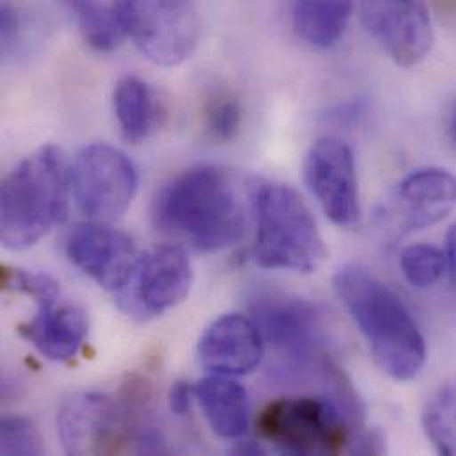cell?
<instances>
[{
  "instance_id": "1",
  "label": "cell",
  "mask_w": 456,
  "mask_h": 456,
  "mask_svg": "<svg viewBox=\"0 0 456 456\" xmlns=\"http://www.w3.org/2000/svg\"><path fill=\"white\" fill-rule=\"evenodd\" d=\"M250 178L221 166L191 167L171 178L153 198V226L201 252L238 243L248 223Z\"/></svg>"
},
{
  "instance_id": "2",
  "label": "cell",
  "mask_w": 456,
  "mask_h": 456,
  "mask_svg": "<svg viewBox=\"0 0 456 456\" xmlns=\"http://www.w3.org/2000/svg\"><path fill=\"white\" fill-rule=\"evenodd\" d=\"M334 288L384 373L398 382L414 380L425 366L427 343L405 302L359 263L341 266Z\"/></svg>"
},
{
  "instance_id": "3",
  "label": "cell",
  "mask_w": 456,
  "mask_h": 456,
  "mask_svg": "<svg viewBox=\"0 0 456 456\" xmlns=\"http://www.w3.org/2000/svg\"><path fill=\"white\" fill-rule=\"evenodd\" d=\"M71 201V164L66 153L46 144L27 155L0 191V240L7 250L34 247L62 224Z\"/></svg>"
},
{
  "instance_id": "4",
  "label": "cell",
  "mask_w": 456,
  "mask_h": 456,
  "mask_svg": "<svg viewBox=\"0 0 456 456\" xmlns=\"http://www.w3.org/2000/svg\"><path fill=\"white\" fill-rule=\"evenodd\" d=\"M248 189L254 263L268 270L316 272L329 250L302 196L286 183L257 176L250 178Z\"/></svg>"
},
{
  "instance_id": "5",
  "label": "cell",
  "mask_w": 456,
  "mask_h": 456,
  "mask_svg": "<svg viewBox=\"0 0 456 456\" xmlns=\"http://www.w3.org/2000/svg\"><path fill=\"white\" fill-rule=\"evenodd\" d=\"M126 37L159 66H178L200 45L198 0H112Z\"/></svg>"
},
{
  "instance_id": "6",
  "label": "cell",
  "mask_w": 456,
  "mask_h": 456,
  "mask_svg": "<svg viewBox=\"0 0 456 456\" xmlns=\"http://www.w3.org/2000/svg\"><path fill=\"white\" fill-rule=\"evenodd\" d=\"M259 436L288 455H339L352 430L327 398H277L257 416Z\"/></svg>"
},
{
  "instance_id": "7",
  "label": "cell",
  "mask_w": 456,
  "mask_h": 456,
  "mask_svg": "<svg viewBox=\"0 0 456 456\" xmlns=\"http://www.w3.org/2000/svg\"><path fill=\"white\" fill-rule=\"evenodd\" d=\"M137 187L134 162L110 144H89L71 162V200L87 221L112 224L121 219Z\"/></svg>"
},
{
  "instance_id": "8",
  "label": "cell",
  "mask_w": 456,
  "mask_h": 456,
  "mask_svg": "<svg viewBox=\"0 0 456 456\" xmlns=\"http://www.w3.org/2000/svg\"><path fill=\"white\" fill-rule=\"evenodd\" d=\"M456 207V176L441 167L407 175L377 207L373 228L386 243L444 221Z\"/></svg>"
},
{
  "instance_id": "9",
  "label": "cell",
  "mask_w": 456,
  "mask_h": 456,
  "mask_svg": "<svg viewBox=\"0 0 456 456\" xmlns=\"http://www.w3.org/2000/svg\"><path fill=\"white\" fill-rule=\"evenodd\" d=\"M144 428H134L130 412L105 395L80 393L62 403L57 436L68 455H109L137 446Z\"/></svg>"
},
{
  "instance_id": "10",
  "label": "cell",
  "mask_w": 456,
  "mask_h": 456,
  "mask_svg": "<svg viewBox=\"0 0 456 456\" xmlns=\"http://www.w3.org/2000/svg\"><path fill=\"white\" fill-rule=\"evenodd\" d=\"M194 270L178 245H159L141 254L137 266L118 291L119 309L139 322H148L180 305L191 293Z\"/></svg>"
},
{
  "instance_id": "11",
  "label": "cell",
  "mask_w": 456,
  "mask_h": 456,
  "mask_svg": "<svg viewBox=\"0 0 456 456\" xmlns=\"http://www.w3.org/2000/svg\"><path fill=\"white\" fill-rule=\"evenodd\" d=\"M361 21L371 39L398 66L423 62L434 48L428 0H357Z\"/></svg>"
},
{
  "instance_id": "12",
  "label": "cell",
  "mask_w": 456,
  "mask_h": 456,
  "mask_svg": "<svg viewBox=\"0 0 456 456\" xmlns=\"http://www.w3.org/2000/svg\"><path fill=\"white\" fill-rule=\"evenodd\" d=\"M304 182L332 224H357L361 205L355 159L345 141L325 135L313 142L304 159Z\"/></svg>"
},
{
  "instance_id": "13",
  "label": "cell",
  "mask_w": 456,
  "mask_h": 456,
  "mask_svg": "<svg viewBox=\"0 0 456 456\" xmlns=\"http://www.w3.org/2000/svg\"><path fill=\"white\" fill-rule=\"evenodd\" d=\"M265 343L289 364L305 366L323 341V323L316 307L298 297L268 293L256 298L252 316Z\"/></svg>"
},
{
  "instance_id": "14",
  "label": "cell",
  "mask_w": 456,
  "mask_h": 456,
  "mask_svg": "<svg viewBox=\"0 0 456 456\" xmlns=\"http://www.w3.org/2000/svg\"><path fill=\"white\" fill-rule=\"evenodd\" d=\"M68 259L100 288L121 291L130 281L141 252L130 234L110 224L86 221L64 240Z\"/></svg>"
},
{
  "instance_id": "15",
  "label": "cell",
  "mask_w": 456,
  "mask_h": 456,
  "mask_svg": "<svg viewBox=\"0 0 456 456\" xmlns=\"http://www.w3.org/2000/svg\"><path fill=\"white\" fill-rule=\"evenodd\" d=\"M265 339L256 322L245 314H224L214 320L200 338L201 366L216 375L241 377L263 361Z\"/></svg>"
},
{
  "instance_id": "16",
  "label": "cell",
  "mask_w": 456,
  "mask_h": 456,
  "mask_svg": "<svg viewBox=\"0 0 456 456\" xmlns=\"http://www.w3.org/2000/svg\"><path fill=\"white\" fill-rule=\"evenodd\" d=\"M87 330L86 311L75 304L41 305L30 322L20 325V334L53 362L75 359L86 343Z\"/></svg>"
},
{
  "instance_id": "17",
  "label": "cell",
  "mask_w": 456,
  "mask_h": 456,
  "mask_svg": "<svg viewBox=\"0 0 456 456\" xmlns=\"http://www.w3.org/2000/svg\"><path fill=\"white\" fill-rule=\"evenodd\" d=\"M196 400L212 427V430L226 439H241L248 428V398L241 384L232 377L216 375L196 384Z\"/></svg>"
},
{
  "instance_id": "18",
  "label": "cell",
  "mask_w": 456,
  "mask_h": 456,
  "mask_svg": "<svg viewBox=\"0 0 456 456\" xmlns=\"http://www.w3.org/2000/svg\"><path fill=\"white\" fill-rule=\"evenodd\" d=\"M112 103L121 135L130 144L144 142L162 123V103L141 77H121L114 87Z\"/></svg>"
},
{
  "instance_id": "19",
  "label": "cell",
  "mask_w": 456,
  "mask_h": 456,
  "mask_svg": "<svg viewBox=\"0 0 456 456\" xmlns=\"http://www.w3.org/2000/svg\"><path fill=\"white\" fill-rule=\"evenodd\" d=\"M355 0H289L295 34L316 50L332 48L345 34Z\"/></svg>"
},
{
  "instance_id": "20",
  "label": "cell",
  "mask_w": 456,
  "mask_h": 456,
  "mask_svg": "<svg viewBox=\"0 0 456 456\" xmlns=\"http://www.w3.org/2000/svg\"><path fill=\"white\" fill-rule=\"evenodd\" d=\"M75 21L84 43L98 52L118 50L126 37L112 0H55Z\"/></svg>"
},
{
  "instance_id": "21",
  "label": "cell",
  "mask_w": 456,
  "mask_h": 456,
  "mask_svg": "<svg viewBox=\"0 0 456 456\" xmlns=\"http://www.w3.org/2000/svg\"><path fill=\"white\" fill-rule=\"evenodd\" d=\"M423 428L441 455H456V391L443 389L423 412Z\"/></svg>"
},
{
  "instance_id": "22",
  "label": "cell",
  "mask_w": 456,
  "mask_h": 456,
  "mask_svg": "<svg viewBox=\"0 0 456 456\" xmlns=\"http://www.w3.org/2000/svg\"><path fill=\"white\" fill-rule=\"evenodd\" d=\"M207 135L216 142H229L241 126V105L231 91L212 93L201 112Z\"/></svg>"
},
{
  "instance_id": "23",
  "label": "cell",
  "mask_w": 456,
  "mask_h": 456,
  "mask_svg": "<svg viewBox=\"0 0 456 456\" xmlns=\"http://www.w3.org/2000/svg\"><path fill=\"white\" fill-rule=\"evenodd\" d=\"M400 266L414 288H430L434 286L443 273L446 272L444 252L428 243H416L407 247L400 256Z\"/></svg>"
},
{
  "instance_id": "24",
  "label": "cell",
  "mask_w": 456,
  "mask_h": 456,
  "mask_svg": "<svg viewBox=\"0 0 456 456\" xmlns=\"http://www.w3.org/2000/svg\"><path fill=\"white\" fill-rule=\"evenodd\" d=\"M0 282H2L4 289L23 293V295L34 298L39 307L55 304L57 297H59L57 281H53L46 273L2 266Z\"/></svg>"
},
{
  "instance_id": "25",
  "label": "cell",
  "mask_w": 456,
  "mask_h": 456,
  "mask_svg": "<svg viewBox=\"0 0 456 456\" xmlns=\"http://www.w3.org/2000/svg\"><path fill=\"white\" fill-rule=\"evenodd\" d=\"M2 455L36 456L43 453V441L36 425L21 416H7L0 425Z\"/></svg>"
},
{
  "instance_id": "26",
  "label": "cell",
  "mask_w": 456,
  "mask_h": 456,
  "mask_svg": "<svg viewBox=\"0 0 456 456\" xmlns=\"http://www.w3.org/2000/svg\"><path fill=\"white\" fill-rule=\"evenodd\" d=\"M18 32H20V14L12 4L4 2L0 9V36H2L4 53H7L16 43Z\"/></svg>"
},
{
  "instance_id": "27",
  "label": "cell",
  "mask_w": 456,
  "mask_h": 456,
  "mask_svg": "<svg viewBox=\"0 0 456 456\" xmlns=\"http://www.w3.org/2000/svg\"><path fill=\"white\" fill-rule=\"evenodd\" d=\"M196 398V386L180 380L173 384L169 391V407L176 416H185L191 412L192 400Z\"/></svg>"
},
{
  "instance_id": "28",
  "label": "cell",
  "mask_w": 456,
  "mask_h": 456,
  "mask_svg": "<svg viewBox=\"0 0 456 456\" xmlns=\"http://www.w3.org/2000/svg\"><path fill=\"white\" fill-rule=\"evenodd\" d=\"M444 257H446V270H448L450 281H452L453 288H456V224H453L446 234Z\"/></svg>"
},
{
  "instance_id": "29",
  "label": "cell",
  "mask_w": 456,
  "mask_h": 456,
  "mask_svg": "<svg viewBox=\"0 0 456 456\" xmlns=\"http://www.w3.org/2000/svg\"><path fill=\"white\" fill-rule=\"evenodd\" d=\"M450 132H452V141L455 142L456 146V112L455 116H453V119H452V126H450Z\"/></svg>"
}]
</instances>
